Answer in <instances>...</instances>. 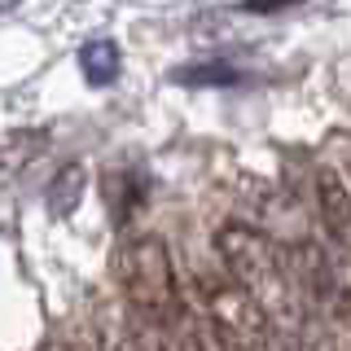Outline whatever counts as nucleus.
Returning a JSON list of instances; mask_svg holds the SVG:
<instances>
[{"mask_svg":"<svg viewBox=\"0 0 351 351\" xmlns=\"http://www.w3.org/2000/svg\"><path fill=\"white\" fill-rule=\"evenodd\" d=\"M215 255H219L224 277L233 281L241 294H250V303L272 321V329L299 334L307 303H303L299 285H294L290 259H285V250L277 241L268 233H259V228L241 224V219H228L215 233Z\"/></svg>","mask_w":351,"mask_h":351,"instance_id":"obj_1","label":"nucleus"},{"mask_svg":"<svg viewBox=\"0 0 351 351\" xmlns=\"http://www.w3.org/2000/svg\"><path fill=\"white\" fill-rule=\"evenodd\" d=\"M119 285L132 307V316H149V321L180 325L189 316L180 277H176L171 250L158 233H136L119 246Z\"/></svg>","mask_w":351,"mask_h":351,"instance_id":"obj_2","label":"nucleus"},{"mask_svg":"<svg viewBox=\"0 0 351 351\" xmlns=\"http://www.w3.org/2000/svg\"><path fill=\"white\" fill-rule=\"evenodd\" d=\"M193 294H197V307L193 312L211 325V334L224 343V351H268L272 343V321L250 303V294H241L224 272H202L193 281Z\"/></svg>","mask_w":351,"mask_h":351,"instance_id":"obj_3","label":"nucleus"},{"mask_svg":"<svg viewBox=\"0 0 351 351\" xmlns=\"http://www.w3.org/2000/svg\"><path fill=\"white\" fill-rule=\"evenodd\" d=\"M316 211H321L329 241L351 255V184L334 167L316 171Z\"/></svg>","mask_w":351,"mask_h":351,"instance_id":"obj_4","label":"nucleus"},{"mask_svg":"<svg viewBox=\"0 0 351 351\" xmlns=\"http://www.w3.org/2000/svg\"><path fill=\"white\" fill-rule=\"evenodd\" d=\"M44 145H49L44 132H14V136L0 141V184L14 180L18 171H27L31 162L44 154Z\"/></svg>","mask_w":351,"mask_h":351,"instance_id":"obj_5","label":"nucleus"},{"mask_svg":"<svg viewBox=\"0 0 351 351\" xmlns=\"http://www.w3.org/2000/svg\"><path fill=\"white\" fill-rule=\"evenodd\" d=\"M128 343L132 351H189L180 338V325L149 321V316H132L128 321Z\"/></svg>","mask_w":351,"mask_h":351,"instance_id":"obj_6","label":"nucleus"},{"mask_svg":"<svg viewBox=\"0 0 351 351\" xmlns=\"http://www.w3.org/2000/svg\"><path fill=\"white\" fill-rule=\"evenodd\" d=\"M84 189H88V171H84V162H66V167L49 180V211L53 215H71L75 206L84 202Z\"/></svg>","mask_w":351,"mask_h":351,"instance_id":"obj_7","label":"nucleus"},{"mask_svg":"<svg viewBox=\"0 0 351 351\" xmlns=\"http://www.w3.org/2000/svg\"><path fill=\"white\" fill-rule=\"evenodd\" d=\"M80 62H84V75L93 84H110L119 75V49L110 40H93V44H84V53H80Z\"/></svg>","mask_w":351,"mask_h":351,"instance_id":"obj_8","label":"nucleus"}]
</instances>
